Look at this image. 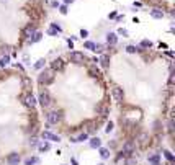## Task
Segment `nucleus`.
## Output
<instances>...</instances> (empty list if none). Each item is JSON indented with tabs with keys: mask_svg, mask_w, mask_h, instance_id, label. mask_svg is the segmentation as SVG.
Returning <instances> with one entry per match:
<instances>
[{
	"mask_svg": "<svg viewBox=\"0 0 175 165\" xmlns=\"http://www.w3.org/2000/svg\"><path fill=\"white\" fill-rule=\"evenodd\" d=\"M52 80H54V72L52 70H43L39 74V77H38V82L44 83V85H49Z\"/></svg>",
	"mask_w": 175,
	"mask_h": 165,
	"instance_id": "nucleus-1",
	"label": "nucleus"
},
{
	"mask_svg": "<svg viewBox=\"0 0 175 165\" xmlns=\"http://www.w3.org/2000/svg\"><path fill=\"white\" fill-rule=\"evenodd\" d=\"M34 33H36V25H34V23H28V25L23 28V31H21V36L25 38V39H29Z\"/></svg>",
	"mask_w": 175,
	"mask_h": 165,
	"instance_id": "nucleus-2",
	"label": "nucleus"
},
{
	"mask_svg": "<svg viewBox=\"0 0 175 165\" xmlns=\"http://www.w3.org/2000/svg\"><path fill=\"white\" fill-rule=\"evenodd\" d=\"M69 59H71V62H74V64H83V61H85V56H83V52L72 51V52L69 54Z\"/></svg>",
	"mask_w": 175,
	"mask_h": 165,
	"instance_id": "nucleus-3",
	"label": "nucleus"
},
{
	"mask_svg": "<svg viewBox=\"0 0 175 165\" xmlns=\"http://www.w3.org/2000/svg\"><path fill=\"white\" fill-rule=\"evenodd\" d=\"M111 96L115 101H118V103H121L123 101V98H125V92H123V88L121 87H113L111 88Z\"/></svg>",
	"mask_w": 175,
	"mask_h": 165,
	"instance_id": "nucleus-4",
	"label": "nucleus"
},
{
	"mask_svg": "<svg viewBox=\"0 0 175 165\" xmlns=\"http://www.w3.org/2000/svg\"><path fill=\"white\" fill-rule=\"evenodd\" d=\"M39 105H41L43 108H48L51 105V101H52V98H51L49 92H41V95H39Z\"/></svg>",
	"mask_w": 175,
	"mask_h": 165,
	"instance_id": "nucleus-5",
	"label": "nucleus"
},
{
	"mask_svg": "<svg viewBox=\"0 0 175 165\" xmlns=\"http://www.w3.org/2000/svg\"><path fill=\"white\" fill-rule=\"evenodd\" d=\"M48 123L49 124H57L59 121H61V118H62V113L61 111H51V113H48Z\"/></svg>",
	"mask_w": 175,
	"mask_h": 165,
	"instance_id": "nucleus-6",
	"label": "nucleus"
},
{
	"mask_svg": "<svg viewBox=\"0 0 175 165\" xmlns=\"http://www.w3.org/2000/svg\"><path fill=\"white\" fill-rule=\"evenodd\" d=\"M134 149H136V144H134L133 141H128V142H125V145H123V155H131V154L134 152Z\"/></svg>",
	"mask_w": 175,
	"mask_h": 165,
	"instance_id": "nucleus-7",
	"label": "nucleus"
},
{
	"mask_svg": "<svg viewBox=\"0 0 175 165\" xmlns=\"http://www.w3.org/2000/svg\"><path fill=\"white\" fill-rule=\"evenodd\" d=\"M66 67V62L62 59H54V61L51 62V69L52 70H62Z\"/></svg>",
	"mask_w": 175,
	"mask_h": 165,
	"instance_id": "nucleus-8",
	"label": "nucleus"
},
{
	"mask_svg": "<svg viewBox=\"0 0 175 165\" xmlns=\"http://www.w3.org/2000/svg\"><path fill=\"white\" fill-rule=\"evenodd\" d=\"M23 103H25V106L33 108L34 105H36V100H34V96L31 95V93H28V95H25V96H23Z\"/></svg>",
	"mask_w": 175,
	"mask_h": 165,
	"instance_id": "nucleus-9",
	"label": "nucleus"
},
{
	"mask_svg": "<svg viewBox=\"0 0 175 165\" xmlns=\"http://www.w3.org/2000/svg\"><path fill=\"white\" fill-rule=\"evenodd\" d=\"M7 162H8L10 165H18L20 164V154H17V152L10 154V155L7 157Z\"/></svg>",
	"mask_w": 175,
	"mask_h": 165,
	"instance_id": "nucleus-10",
	"label": "nucleus"
},
{
	"mask_svg": "<svg viewBox=\"0 0 175 165\" xmlns=\"http://www.w3.org/2000/svg\"><path fill=\"white\" fill-rule=\"evenodd\" d=\"M61 31H62V28H61L57 23H51V28L48 29V34H49V36H56V34L61 33Z\"/></svg>",
	"mask_w": 175,
	"mask_h": 165,
	"instance_id": "nucleus-11",
	"label": "nucleus"
},
{
	"mask_svg": "<svg viewBox=\"0 0 175 165\" xmlns=\"http://www.w3.org/2000/svg\"><path fill=\"white\" fill-rule=\"evenodd\" d=\"M150 17L157 18V20H162V18H164V12L160 8H154V10H150Z\"/></svg>",
	"mask_w": 175,
	"mask_h": 165,
	"instance_id": "nucleus-12",
	"label": "nucleus"
},
{
	"mask_svg": "<svg viewBox=\"0 0 175 165\" xmlns=\"http://www.w3.org/2000/svg\"><path fill=\"white\" fill-rule=\"evenodd\" d=\"M100 64H102V67H105V69H108V67H110V57H108V54H102Z\"/></svg>",
	"mask_w": 175,
	"mask_h": 165,
	"instance_id": "nucleus-13",
	"label": "nucleus"
},
{
	"mask_svg": "<svg viewBox=\"0 0 175 165\" xmlns=\"http://www.w3.org/2000/svg\"><path fill=\"white\" fill-rule=\"evenodd\" d=\"M106 43H108V44H116L118 43V38H116V33H108L106 34Z\"/></svg>",
	"mask_w": 175,
	"mask_h": 165,
	"instance_id": "nucleus-14",
	"label": "nucleus"
},
{
	"mask_svg": "<svg viewBox=\"0 0 175 165\" xmlns=\"http://www.w3.org/2000/svg\"><path fill=\"white\" fill-rule=\"evenodd\" d=\"M87 137H88V134L87 132H82V134H79L77 137H72V142H83V141H87Z\"/></svg>",
	"mask_w": 175,
	"mask_h": 165,
	"instance_id": "nucleus-15",
	"label": "nucleus"
},
{
	"mask_svg": "<svg viewBox=\"0 0 175 165\" xmlns=\"http://www.w3.org/2000/svg\"><path fill=\"white\" fill-rule=\"evenodd\" d=\"M43 139H49V141H59V136H54V134H51L49 131H44V132H43Z\"/></svg>",
	"mask_w": 175,
	"mask_h": 165,
	"instance_id": "nucleus-16",
	"label": "nucleus"
},
{
	"mask_svg": "<svg viewBox=\"0 0 175 165\" xmlns=\"http://www.w3.org/2000/svg\"><path fill=\"white\" fill-rule=\"evenodd\" d=\"M147 142H149V136H147L146 132H141V134H139V144L146 145Z\"/></svg>",
	"mask_w": 175,
	"mask_h": 165,
	"instance_id": "nucleus-17",
	"label": "nucleus"
},
{
	"mask_svg": "<svg viewBox=\"0 0 175 165\" xmlns=\"http://www.w3.org/2000/svg\"><path fill=\"white\" fill-rule=\"evenodd\" d=\"M41 36H43V34L39 33V31H36V33H34L33 36L28 39V43H38V41H41Z\"/></svg>",
	"mask_w": 175,
	"mask_h": 165,
	"instance_id": "nucleus-18",
	"label": "nucleus"
},
{
	"mask_svg": "<svg viewBox=\"0 0 175 165\" xmlns=\"http://www.w3.org/2000/svg\"><path fill=\"white\" fill-rule=\"evenodd\" d=\"M100 145H102V141L98 139V137H93V139L90 141V147L97 149V147H100Z\"/></svg>",
	"mask_w": 175,
	"mask_h": 165,
	"instance_id": "nucleus-19",
	"label": "nucleus"
},
{
	"mask_svg": "<svg viewBox=\"0 0 175 165\" xmlns=\"http://www.w3.org/2000/svg\"><path fill=\"white\" fill-rule=\"evenodd\" d=\"M159 160H160V155H159V154H154V155H149V162H150V164L157 165V164H159Z\"/></svg>",
	"mask_w": 175,
	"mask_h": 165,
	"instance_id": "nucleus-20",
	"label": "nucleus"
},
{
	"mask_svg": "<svg viewBox=\"0 0 175 165\" xmlns=\"http://www.w3.org/2000/svg\"><path fill=\"white\" fill-rule=\"evenodd\" d=\"M88 74H90V77L93 78H100V72L95 69V67H92V69H88Z\"/></svg>",
	"mask_w": 175,
	"mask_h": 165,
	"instance_id": "nucleus-21",
	"label": "nucleus"
},
{
	"mask_svg": "<svg viewBox=\"0 0 175 165\" xmlns=\"http://www.w3.org/2000/svg\"><path fill=\"white\" fill-rule=\"evenodd\" d=\"M83 48H85V49H90V51H93V49H95V43H92V41H87L85 44H83Z\"/></svg>",
	"mask_w": 175,
	"mask_h": 165,
	"instance_id": "nucleus-22",
	"label": "nucleus"
},
{
	"mask_svg": "<svg viewBox=\"0 0 175 165\" xmlns=\"http://www.w3.org/2000/svg\"><path fill=\"white\" fill-rule=\"evenodd\" d=\"M34 164H38L36 157H31V159H26V160H25V165H34Z\"/></svg>",
	"mask_w": 175,
	"mask_h": 165,
	"instance_id": "nucleus-23",
	"label": "nucleus"
},
{
	"mask_svg": "<svg viewBox=\"0 0 175 165\" xmlns=\"http://www.w3.org/2000/svg\"><path fill=\"white\" fill-rule=\"evenodd\" d=\"M100 155H102V159H108V157H110V150H108V149H102Z\"/></svg>",
	"mask_w": 175,
	"mask_h": 165,
	"instance_id": "nucleus-24",
	"label": "nucleus"
},
{
	"mask_svg": "<svg viewBox=\"0 0 175 165\" xmlns=\"http://www.w3.org/2000/svg\"><path fill=\"white\" fill-rule=\"evenodd\" d=\"M136 51H141V49H139V48H136V46H128V48H126V52H129V54L136 52Z\"/></svg>",
	"mask_w": 175,
	"mask_h": 165,
	"instance_id": "nucleus-25",
	"label": "nucleus"
},
{
	"mask_svg": "<svg viewBox=\"0 0 175 165\" xmlns=\"http://www.w3.org/2000/svg\"><path fill=\"white\" fill-rule=\"evenodd\" d=\"M164 155H165V159L169 162H174V155H172V152H169V150H164Z\"/></svg>",
	"mask_w": 175,
	"mask_h": 165,
	"instance_id": "nucleus-26",
	"label": "nucleus"
},
{
	"mask_svg": "<svg viewBox=\"0 0 175 165\" xmlns=\"http://www.w3.org/2000/svg\"><path fill=\"white\" fill-rule=\"evenodd\" d=\"M44 59H39V61L36 62V64H34V69H43V66H44Z\"/></svg>",
	"mask_w": 175,
	"mask_h": 165,
	"instance_id": "nucleus-27",
	"label": "nucleus"
},
{
	"mask_svg": "<svg viewBox=\"0 0 175 165\" xmlns=\"http://www.w3.org/2000/svg\"><path fill=\"white\" fill-rule=\"evenodd\" d=\"M8 61H10V57H8V56H5V57H2V59H0V67H4L5 64H8Z\"/></svg>",
	"mask_w": 175,
	"mask_h": 165,
	"instance_id": "nucleus-28",
	"label": "nucleus"
},
{
	"mask_svg": "<svg viewBox=\"0 0 175 165\" xmlns=\"http://www.w3.org/2000/svg\"><path fill=\"white\" fill-rule=\"evenodd\" d=\"M152 46V43L149 41V39H144V41H141V48H150Z\"/></svg>",
	"mask_w": 175,
	"mask_h": 165,
	"instance_id": "nucleus-29",
	"label": "nucleus"
},
{
	"mask_svg": "<svg viewBox=\"0 0 175 165\" xmlns=\"http://www.w3.org/2000/svg\"><path fill=\"white\" fill-rule=\"evenodd\" d=\"M87 126H88V128H87V134H88V132H93V131H95V128H93V123H92V121H88Z\"/></svg>",
	"mask_w": 175,
	"mask_h": 165,
	"instance_id": "nucleus-30",
	"label": "nucleus"
},
{
	"mask_svg": "<svg viewBox=\"0 0 175 165\" xmlns=\"http://www.w3.org/2000/svg\"><path fill=\"white\" fill-rule=\"evenodd\" d=\"M59 12L62 13V15H66L67 13V5H61V7H59Z\"/></svg>",
	"mask_w": 175,
	"mask_h": 165,
	"instance_id": "nucleus-31",
	"label": "nucleus"
},
{
	"mask_svg": "<svg viewBox=\"0 0 175 165\" xmlns=\"http://www.w3.org/2000/svg\"><path fill=\"white\" fill-rule=\"evenodd\" d=\"M39 150H49V144H43V145H39Z\"/></svg>",
	"mask_w": 175,
	"mask_h": 165,
	"instance_id": "nucleus-32",
	"label": "nucleus"
},
{
	"mask_svg": "<svg viewBox=\"0 0 175 165\" xmlns=\"http://www.w3.org/2000/svg\"><path fill=\"white\" fill-rule=\"evenodd\" d=\"M126 165H136V160L134 159H126Z\"/></svg>",
	"mask_w": 175,
	"mask_h": 165,
	"instance_id": "nucleus-33",
	"label": "nucleus"
},
{
	"mask_svg": "<svg viewBox=\"0 0 175 165\" xmlns=\"http://www.w3.org/2000/svg\"><path fill=\"white\" fill-rule=\"evenodd\" d=\"M80 36H82V38H87V36H88V31H87V29H82V31H80Z\"/></svg>",
	"mask_w": 175,
	"mask_h": 165,
	"instance_id": "nucleus-34",
	"label": "nucleus"
},
{
	"mask_svg": "<svg viewBox=\"0 0 175 165\" xmlns=\"http://www.w3.org/2000/svg\"><path fill=\"white\" fill-rule=\"evenodd\" d=\"M111 129H113V123H108L106 124V132H110Z\"/></svg>",
	"mask_w": 175,
	"mask_h": 165,
	"instance_id": "nucleus-35",
	"label": "nucleus"
},
{
	"mask_svg": "<svg viewBox=\"0 0 175 165\" xmlns=\"http://www.w3.org/2000/svg\"><path fill=\"white\" fill-rule=\"evenodd\" d=\"M118 33H120V34H125V36H126V34H128V31H126V29H123V28H120V29H118Z\"/></svg>",
	"mask_w": 175,
	"mask_h": 165,
	"instance_id": "nucleus-36",
	"label": "nucleus"
},
{
	"mask_svg": "<svg viewBox=\"0 0 175 165\" xmlns=\"http://www.w3.org/2000/svg\"><path fill=\"white\" fill-rule=\"evenodd\" d=\"M74 0H64V5H69V3H72Z\"/></svg>",
	"mask_w": 175,
	"mask_h": 165,
	"instance_id": "nucleus-37",
	"label": "nucleus"
},
{
	"mask_svg": "<svg viewBox=\"0 0 175 165\" xmlns=\"http://www.w3.org/2000/svg\"><path fill=\"white\" fill-rule=\"evenodd\" d=\"M72 165H77V160H75V159H72Z\"/></svg>",
	"mask_w": 175,
	"mask_h": 165,
	"instance_id": "nucleus-38",
	"label": "nucleus"
},
{
	"mask_svg": "<svg viewBox=\"0 0 175 165\" xmlns=\"http://www.w3.org/2000/svg\"><path fill=\"white\" fill-rule=\"evenodd\" d=\"M167 165H174V164H172V162H169V164H167Z\"/></svg>",
	"mask_w": 175,
	"mask_h": 165,
	"instance_id": "nucleus-39",
	"label": "nucleus"
},
{
	"mask_svg": "<svg viewBox=\"0 0 175 165\" xmlns=\"http://www.w3.org/2000/svg\"><path fill=\"white\" fill-rule=\"evenodd\" d=\"M98 165H103V164H98Z\"/></svg>",
	"mask_w": 175,
	"mask_h": 165,
	"instance_id": "nucleus-40",
	"label": "nucleus"
}]
</instances>
